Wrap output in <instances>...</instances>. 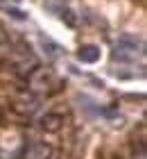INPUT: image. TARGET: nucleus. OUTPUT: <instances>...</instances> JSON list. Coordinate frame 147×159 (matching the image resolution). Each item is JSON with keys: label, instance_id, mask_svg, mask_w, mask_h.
Masks as SVG:
<instances>
[{"label": "nucleus", "instance_id": "nucleus-2", "mask_svg": "<svg viewBox=\"0 0 147 159\" xmlns=\"http://www.w3.org/2000/svg\"><path fill=\"white\" fill-rule=\"evenodd\" d=\"M29 84H32V89H36V91H45V86H52V91H54L59 86L54 75L48 73V70H36L32 75V80H29Z\"/></svg>", "mask_w": 147, "mask_h": 159}, {"label": "nucleus", "instance_id": "nucleus-5", "mask_svg": "<svg viewBox=\"0 0 147 159\" xmlns=\"http://www.w3.org/2000/svg\"><path fill=\"white\" fill-rule=\"evenodd\" d=\"M52 157H54V150L45 143H36L29 152V159H52Z\"/></svg>", "mask_w": 147, "mask_h": 159}, {"label": "nucleus", "instance_id": "nucleus-4", "mask_svg": "<svg viewBox=\"0 0 147 159\" xmlns=\"http://www.w3.org/2000/svg\"><path fill=\"white\" fill-rule=\"evenodd\" d=\"M61 123H63L61 116H57V114H45V116L41 118V127L48 129V132H57V129L61 127Z\"/></svg>", "mask_w": 147, "mask_h": 159}, {"label": "nucleus", "instance_id": "nucleus-3", "mask_svg": "<svg viewBox=\"0 0 147 159\" xmlns=\"http://www.w3.org/2000/svg\"><path fill=\"white\" fill-rule=\"evenodd\" d=\"M100 48L97 46H93V43H86V46H82L79 48V52H77V57H79V61H84V64H95L100 59Z\"/></svg>", "mask_w": 147, "mask_h": 159}, {"label": "nucleus", "instance_id": "nucleus-1", "mask_svg": "<svg viewBox=\"0 0 147 159\" xmlns=\"http://www.w3.org/2000/svg\"><path fill=\"white\" fill-rule=\"evenodd\" d=\"M143 55H145L143 39L131 37V34H122V37L115 41V52H113L115 59H120V61H134L136 57H143Z\"/></svg>", "mask_w": 147, "mask_h": 159}]
</instances>
